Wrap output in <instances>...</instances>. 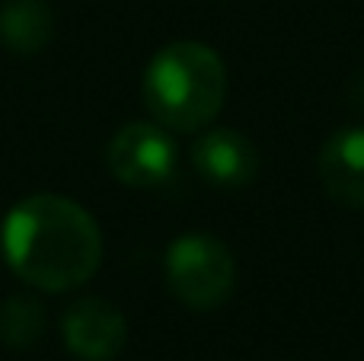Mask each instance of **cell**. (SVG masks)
<instances>
[{
  "label": "cell",
  "instance_id": "cell-8",
  "mask_svg": "<svg viewBox=\"0 0 364 361\" xmlns=\"http://www.w3.org/2000/svg\"><path fill=\"white\" fill-rule=\"evenodd\" d=\"M55 16L48 0H4L0 4V42L13 55H38L51 42Z\"/></svg>",
  "mask_w": 364,
  "mask_h": 361
},
{
  "label": "cell",
  "instance_id": "cell-2",
  "mask_svg": "<svg viewBox=\"0 0 364 361\" xmlns=\"http://www.w3.org/2000/svg\"><path fill=\"white\" fill-rule=\"evenodd\" d=\"M144 106L166 131H201L218 119L227 96V68L201 42H173L144 70Z\"/></svg>",
  "mask_w": 364,
  "mask_h": 361
},
{
  "label": "cell",
  "instance_id": "cell-9",
  "mask_svg": "<svg viewBox=\"0 0 364 361\" xmlns=\"http://www.w3.org/2000/svg\"><path fill=\"white\" fill-rule=\"evenodd\" d=\"M45 333V307L36 298L13 294L0 304V343L10 349H32Z\"/></svg>",
  "mask_w": 364,
  "mask_h": 361
},
{
  "label": "cell",
  "instance_id": "cell-1",
  "mask_svg": "<svg viewBox=\"0 0 364 361\" xmlns=\"http://www.w3.org/2000/svg\"><path fill=\"white\" fill-rule=\"evenodd\" d=\"M4 259L26 285L61 294L87 285L102 262V234L83 205L64 195H29L0 227Z\"/></svg>",
  "mask_w": 364,
  "mask_h": 361
},
{
  "label": "cell",
  "instance_id": "cell-7",
  "mask_svg": "<svg viewBox=\"0 0 364 361\" xmlns=\"http://www.w3.org/2000/svg\"><path fill=\"white\" fill-rule=\"evenodd\" d=\"M316 173L336 205L364 211V128H342L323 144Z\"/></svg>",
  "mask_w": 364,
  "mask_h": 361
},
{
  "label": "cell",
  "instance_id": "cell-5",
  "mask_svg": "<svg viewBox=\"0 0 364 361\" xmlns=\"http://www.w3.org/2000/svg\"><path fill=\"white\" fill-rule=\"evenodd\" d=\"M61 336L80 361H112L128 343V323L115 304L102 298H83L68 307Z\"/></svg>",
  "mask_w": 364,
  "mask_h": 361
},
{
  "label": "cell",
  "instance_id": "cell-6",
  "mask_svg": "<svg viewBox=\"0 0 364 361\" xmlns=\"http://www.w3.org/2000/svg\"><path fill=\"white\" fill-rule=\"evenodd\" d=\"M192 163L218 189H243L259 176V151L233 128H211L192 147Z\"/></svg>",
  "mask_w": 364,
  "mask_h": 361
},
{
  "label": "cell",
  "instance_id": "cell-3",
  "mask_svg": "<svg viewBox=\"0 0 364 361\" xmlns=\"http://www.w3.org/2000/svg\"><path fill=\"white\" fill-rule=\"evenodd\" d=\"M166 281L192 311H214L233 294L237 262L211 234H186L166 253Z\"/></svg>",
  "mask_w": 364,
  "mask_h": 361
},
{
  "label": "cell",
  "instance_id": "cell-4",
  "mask_svg": "<svg viewBox=\"0 0 364 361\" xmlns=\"http://www.w3.org/2000/svg\"><path fill=\"white\" fill-rule=\"evenodd\" d=\"M109 170L132 189L164 185L176 170V144L157 122H132L109 141Z\"/></svg>",
  "mask_w": 364,
  "mask_h": 361
}]
</instances>
